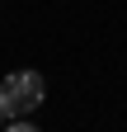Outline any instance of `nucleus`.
<instances>
[{
    "label": "nucleus",
    "mask_w": 127,
    "mask_h": 132,
    "mask_svg": "<svg viewBox=\"0 0 127 132\" xmlns=\"http://www.w3.org/2000/svg\"><path fill=\"white\" fill-rule=\"evenodd\" d=\"M5 132H38V127H33V123H28V118H14V123H10Z\"/></svg>",
    "instance_id": "obj_2"
},
{
    "label": "nucleus",
    "mask_w": 127,
    "mask_h": 132,
    "mask_svg": "<svg viewBox=\"0 0 127 132\" xmlns=\"http://www.w3.org/2000/svg\"><path fill=\"white\" fill-rule=\"evenodd\" d=\"M42 99H47V80L38 71H10L0 80V113H10V118L33 113Z\"/></svg>",
    "instance_id": "obj_1"
},
{
    "label": "nucleus",
    "mask_w": 127,
    "mask_h": 132,
    "mask_svg": "<svg viewBox=\"0 0 127 132\" xmlns=\"http://www.w3.org/2000/svg\"><path fill=\"white\" fill-rule=\"evenodd\" d=\"M0 132H5V113H0Z\"/></svg>",
    "instance_id": "obj_3"
}]
</instances>
